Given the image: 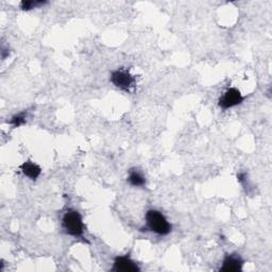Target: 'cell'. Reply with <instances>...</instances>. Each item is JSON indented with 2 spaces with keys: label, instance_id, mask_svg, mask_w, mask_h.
<instances>
[{
  "label": "cell",
  "instance_id": "1",
  "mask_svg": "<svg viewBox=\"0 0 272 272\" xmlns=\"http://www.w3.org/2000/svg\"><path fill=\"white\" fill-rule=\"evenodd\" d=\"M146 223L147 228L158 235L165 236L171 232V224L167 221L164 215L156 209L148 210L146 214Z\"/></svg>",
  "mask_w": 272,
  "mask_h": 272
},
{
  "label": "cell",
  "instance_id": "2",
  "mask_svg": "<svg viewBox=\"0 0 272 272\" xmlns=\"http://www.w3.org/2000/svg\"><path fill=\"white\" fill-rule=\"evenodd\" d=\"M62 227L67 234L71 236H81L83 234L84 226L82 217L77 210L69 209L64 214L62 219Z\"/></svg>",
  "mask_w": 272,
  "mask_h": 272
},
{
  "label": "cell",
  "instance_id": "3",
  "mask_svg": "<svg viewBox=\"0 0 272 272\" xmlns=\"http://www.w3.org/2000/svg\"><path fill=\"white\" fill-rule=\"evenodd\" d=\"M112 83L122 91L130 92L135 86V78L132 74L124 69H117L111 74Z\"/></svg>",
  "mask_w": 272,
  "mask_h": 272
},
{
  "label": "cell",
  "instance_id": "4",
  "mask_svg": "<svg viewBox=\"0 0 272 272\" xmlns=\"http://www.w3.org/2000/svg\"><path fill=\"white\" fill-rule=\"evenodd\" d=\"M243 101L240 92L236 88H229V90L223 94V96L219 99V106L222 110H228L233 106L240 104Z\"/></svg>",
  "mask_w": 272,
  "mask_h": 272
},
{
  "label": "cell",
  "instance_id": "5",
  "mask_svg": "<svg viewBox=\"0 0 272 272\" xmlns=\"http://www.w3.org/2000/svg\"><path fill=\"white\" fill-rule=\"evenodd\" d=\"M113 270L122 271V272H136V271H139V268L130 257L120 256V257H117L116 261H115Z\"/></svg>",
  "mask_w": 272,
  "mask_h": 272
},
{
  "label": "cell",
  "instance_id": "6",
  "mask_svg": "<svg viewBox=\"0 0 272 272\" xmlns=\"http://www.w3.org/2000/svg\"><path fill=\"white\" fill-rule=\"evenodd\" d=\"M241 267H242L241 258L236 254H231V255H227L226 258H224L221 270L226 272H234V271H239Z\"/></svg>",
  "mask_w": 272,
  "mask_h": 272
},
{
  "label": "cell",
  "instance_id": "7",
  "mask_svg": "<svg viewBox=\"0 0 272 272\" xmlns=\"http://www.w3.org/2000/svg\"><path fill=\"white\" fill-rule=\"evenodd\" d=\"M20 168H22L25 175L28 176V178L31 180H36L39 176L40 172H42L40 167L36 164H34L32 162H25L24 164L20 166Z\"/></svg>",
  "mask_w": 272,
  "mask_h": 272
},
{
  "label": "cell",
  "instance_id": "8",
  "mask_svg": "<svg viewBox=\"0 0 272 272\" xmlns=\"http://www.w3.org/2000/svg\"><path fill=\"white\" fill-rule=\"evenodd\" d=\"M128 182H129V184H131L132 186L141 187L146 184V179H145V176L142 175V173L139 171V170L131 169L130 171H129Z\"/></svg>",
  "mask_w": 272,
  "mask_h": 272
},
{
  "label": "cell",
  "instance_id": "9",
  "mask_svg": "<svg viewBox=\"0 0 272 272\" xmlns=\"http://www.w3.org/2000/svg\"><path fill=\"white\" fill-rule=\"evenodd\" d=\"M46 1H23L22 2V9L23 10H31L35 9L37 6L44 5Z\"/></svg>",
  "mask_w": 272,
  "mask_h": 272
},
{
  "label": "cell",
  "instance_id": "10",
  "mask_svg": "<svg viewBox=\"0 0 272 272\" xmlns=\"http://www.w3.org/2000/svg\"><path fill=\"white\" fill-rule=\"evenodd\" d=\"M25 121H26V114L22 113V114H18V115H16V116L13 117L10 120V124L14 127H19V126L24 125Z\"/></svg>",
  "mask_w": 272,
  "mask_h": 272
}]
</instances>
